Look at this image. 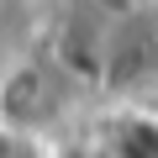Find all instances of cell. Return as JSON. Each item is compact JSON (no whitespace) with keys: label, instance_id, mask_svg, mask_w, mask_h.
Returning <instances> with one entry per match:
<instances>
[{"label":"cell","instance_id":"cell-1","mask_svg":"<svg viewBox=\"0 0 158 158\" xmlns=\"http://www.w3.org/2000/svg\"><path fill=\"white\" fill-rule=\"evenodd\" d=\"M0 6H16V0H0Z\"/></svg>","mask_w":158,"mask_h":158}]
</instances>
